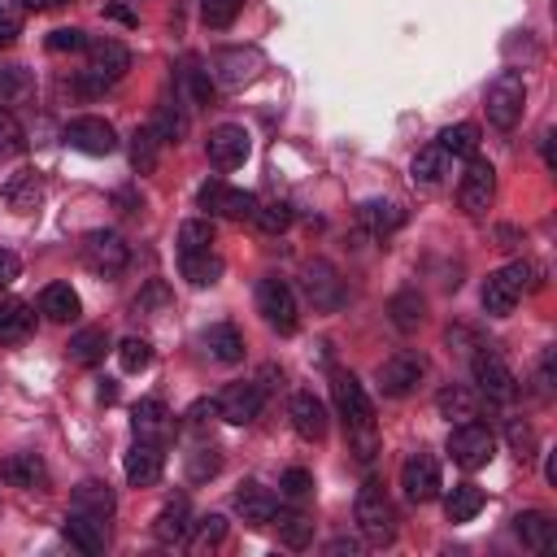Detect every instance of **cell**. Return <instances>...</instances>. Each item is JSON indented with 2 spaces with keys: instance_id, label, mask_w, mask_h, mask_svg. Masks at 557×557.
Listing matches in <instances>:
<instances>
[{
  "instance_id": "obj_1",
  "label": "cell",
  "mask_w": 557,
  "mask_h": 557,
  "mask_svg": "<svg viewBox=\"0 0 557 557\" xmlns=\"http://www.w3.org/2000/svg\"><path fill=\"white\" fill-rule=\"evenodd\" d=\"M535 287H540V265H531V261H509V265H500V270L487 274V283H483V309H487L492 318H509L513 305H518L527 292H535Z\"/></svg>"
},
{
  "instance_id": "obj_2",
  "label": "cell",
  "mask_w": 557,
  "mask_h": 557,
  "mask_svg": "<svg viewBox=\"0 0 557 557\" xmlns=\"http://www.w3.org/2000/svg\"><path fill=\"white\" fill-rule=\"evenodd\" d=\"M352 513H357V527H361V535L370 544H387L396 535V513H392V500H387V492H383L379 479H366L361 483Z\"/></svg>"
},
{
  "instance_id": "obj_3",
  "label": "cell",
  "mask_w": 557,
  "mask_h": 557,
  "mask_svg": "<svg viewBox=\"0 0 557 557\" xmlns=\"http://www.w3.org/2000/svg\"><path fill=\"white\" fill-rule=\"evenodd\" d=\"M131 70V52L117 39H87V70H83V91H104Z\"/></svg>"
},
{
  "instance_id": "obj_4",
  "label": "cell",
  "mask_w": 557,
  "mask_h": 557,
  "mask_svg": "<svg viewBox=\"0 0 557 557\" xmlns=\"http://www.w3.org/2000/svg\"><path fill=\"white\" fill-rule=\"evenodd\" d=\"M522 104H527V78L518 70H500L492 83H487V96H483V109H487V122L509 131L518 117H522Z\"/></svg>"
},
{
  "instance_id": "obj_5",
  "label": "cell",
  "mask_w": 557,
  "mask_h": 557,
  "mask_svg": "<svg viewBox=\"0 0 557 557\" xmlns=\"http://www.w3.org/2000/svg\"><path fill=\"white\" fill-rule=\"evenodd\" d=\"M78 257H83V265H87L91 274H100V278H117V274L126 270V261H131L126 239H122L117 231H87L83 244H78Z\"/></svg>"
},
{
  "instance_id": "obj_6",
  "label": "cell",
  "mask_w": 557,
  "mask_h": 557,
  "mask_svg": "<svg viewBox=\"0 0 557 557\" xmlns=\"http://www.w3.org/2000/svg\"><path fill=\"white\" fill-rule=\"evenodd\" d=\"M257 313L265 318V326H274L278 335H292L300 313H296V292L278 278V274H265L257 283Z\"/></svg>"
},
{
  "instance_id": "obj_7",
  "label": "cell",
  "mask_w": 557,
  "mask_h": 557,
  "mask_svg": "<svg viewBox=\"0 0 557 557\" xmlns=\"http://www.w3.org/2000/svg\"><path fill=\"white\" fill-rule=\"evenodd\" d=\"M492 453H496V435L483 426V422H457L453 431H448V457L461 466V470H483L487 461H492Z\"/></svg>"
},
{
  "instance_id": "obj_8",
  "label": "cell",
  "mask_w": 557,
  "mask_h": 557,
  "mask_svg": "<svg viewBox=\"0 0 557 557\" xmlns=\"http://www.w3.org/2000/svg\"><path fill=\"white\" fill-rule=\"evenodd\" d=\"M492 200H496V170H492V161L470 157V165H466V174L457 183V205H461V213L483 218L492 209Z\"/></svg>"
},
{
  "instance_id": "obj_9",
  "label": "cell",
  "mask_w": 557,
  "mask_h": 557,
  "mask_svg": "<svg viewBox=\"0 0 557 557\" xmlns=\"http://www.w3.org/2000/svg\"><path fill=\"white\" fill-rule=\"evenodd\" d=\"M440 487H444L440 483V461L431 453H409L400 461V492H405V500L426 505V500L440 496Z\"/></svg>"
},
{
  "instance_id": "obj_10",
  "label": "cell",
  "mask_w": 557,
  "mask_h": 557,
  "mask_svg": "<svg viewBox=\"0 0 557 557\" xmlns=\"http://www.w3.org/2000/svg\"><path fill=\"white\" fill-rule=\"evenodd\" d=\"M196 200H200V209L222 213V218H235V222H252V213H257V196L252 191H239V187H226L222 178L200 183Z\"/></svg>"
},
{
  "instance_id": "obj_11",
  "label": "cell",
  "mask_w": 557,
  "mask_h": 557,
  "mask_svg": "<svg viewBox=\"0 0 557 557\" xmlns=\"http://www.w3.org/2000/svg\"><path fill=\"white\" fill-rule=\"evenodd\" d=\"M470 370H474V383H479V392L487 400H509L518 392V379H513V370L505 366V357L496 348H479Z\"/></svg>"
},
{
  "instance_id": "obj_12",
  "label": "cell",
  "mask_w": 557,
  "mask_h": 557,
  "mask_svg": "<svg viewBox=\"0 0 557 557\" xmlns=\"http://www.w3.org/2000/svg\"><path fill=\"white\" fill-rule=\"evenodd\" d=\"M261 405H265L261 383H226V387L218 392V400H213L218 418L231 422V426H248V422L261 413Z\"/></svg>"
},
{
  "instance_id": "obj_13",
  "label": "cell",
  "mask_w": 557,
  "mask_h": 557,
  "mask_svg": "<svg viewBox=\"0 0 557 557\" xmlns=\"http://www.w3.org/2000/svg\"><path fill=\"white\" fill-rule=\"evenodd\" d=\"M331 396H335V409H339L344 426H370L374 422V405H370V396H366V387H361L357 374L339 370L331 379Z\"/></svg>"
},
{
  "instance_id": "obj_14",
  "label": "cell",
  "mask_w": 557,
  "mask_h": 557,
  "mask_svg": "<svg viewBox=\"0 0 557 557\" xmlns=\"http://www.w3.org/2000/svg\"><path fill=\"white\" fill-rule=\"evenodd\" d=\"M248 148H252L248 131H244V126H235V122L213 126V131H209V139H205V157H209L218 170H235V165H244V161H248Z\"/></svg>"
},
{
  "instance_id": "obj_15",
  "label": "cell",
  "mask_w": 557,
  "mask_h": 557,
  "mask_svg": "<svg viewBox=\"0 0 557 557\" xmlns=\"http://www.w3.org/2000/svg\"><path fill=\"white\" fill-rule=\"evenodd\" d=\"M422 374H426V361L418 352H396V357H387L379 366V392L392 396V400H400V396H409L418 387Z\"/></svg>"
},
{
  "instance_id": "obj_16",
  "label": "cell",
  "mask_w": 557,
  "mask_h": 557,
  "mask_svg": "<svg viewBox=\"0 0 557 557\" xmlns=\"http://www.w3.org/2000/svg\"><path fill=\"white\" fill-rule=\"evenodd\" d=\"M65 144L87 152V157H109L117 148V131L104 122V117H74L65 126Z\"/></svg>"
},
{
  "instance_id": "obj_17",
  "label": "cell",
  "mask_w": 557,
  "mask_h": 557,
  "mask_svg": "<svg viewBox=\"0 0 557 557\" xmlns=\"http://www.w3.org/2000/svg\"><path fill=\"white\" fill-rule=\"evenodd\" d=\"M305 296H309L313 309H322V313H331V309L344 305V278L335 274L331 261H309V265H305Z\"/></svg>"
},
{
  "instance_id": "obj_18",
  "label": "cell",
  "mask_w": 557,
  "mask_h": 557,
  "mask_svg": "<svg viewBox=\"0 0 557 557\" xmlns=\"http://www.w3.org/2000/svg\"><path fill=\"white\" fill-rule=\"evenodd\" d=\"M122 470H126V483L152 487V483L161 479V470H165V448H161V440H135L131 453H126V461H122Z\"/></svg>"
},
{
  "instance_id": "obj_19",
  "label": "cell",
  "mask_w": 557,
  "mask_h": 557,
  "mask_svg": "<svg viewBox=\"0 0 557 557\" xmlns=\"http://www.w3.org/2000/svg\"><path fill=\"white\" fill-rule=\"evenodd\" d=\"M287 413H292V426H296V435L300 440H309V444H318V440H326V405L313 396V392H296L292 396V405H287Z\"/></svg>"
},
{
  "instance_id": "obj_20",
  "label": "cell",
  "mask_w": 557,
  "mask_h": 557,
  "mask_svg": "<svg viewBox=\"0 0 557 557\" xmlns=\"http://www.w3.org/2000/svg\"><path fill=\"white\" fill-rule=\"evenodd\" d=\"M213 70H218V78H222L226 87H244V83L257 78L261 52H257V48H222V52L213 57Z\"/></svg>"
},
{
  "instance_id": "obj_21",
  "label": "cell",
  "mask_w": 557,
  "mask_h": 557,
  "mask_svg": "<svg viewBox=\"0 0 557 557\" xmlns=\"http://www.w3.org/2000/svg\"><path fill=\"white\" fill-rule=\"evenodd\" d=\"M0 479H9L13 487H30V492H44L48 487V466L39 453H13L0 461Z\"/></svg>"
},
{
  "instance_id": "obj_22",
  "label": "cell",
  "mask_w": 557,
  "mask_h": 557,
  "mask_svg": "<svg viewBox=\"0 0 557 557\" xmlns=\"http://www.w3.org/2000/svg\"><path fill=\"white\" fill-rule=\"evenodd\" d=\"M152 535L157 544H183L191 535V509H187V496H174L161 505V513L152 518Z\"/></svg>"
},
{
  "instance_id": "obj_23",
  "label": "cell",
  "mask_w": 557,
  "mask_h": 557,
  "mask_svg": "<svg viewBox=\"0 0 557 557\" xmlns=\"http://www.w3.org/2000/svg\"><path fill=\"white\" fill-rule=\"evenodd\" d=\"M65 540L74 544V548H83V553H104V544H109V527L100 522V518H91V513H78V509H70L65 513Z\"/></svg>"
},
{
  "instance_id": "obj_24",
  "label": "cell",
  "mask_w": 557,
  "mask_h": 557,
  "mask_svg": "<svg viewBox=\"0 0 557 557\" xmlns=\"http://www.w3.org/2000/svg\"><path fill=\"white\" fill-rule=\"evenodd\" d=\"M70 509H78V513H91V518L109 522V518H113V509H117V496H113V487H109V483H100V479H83V483L74 487V496H70Z\"/></svg>"
},
{
  "instance_id": "obj_25",
  "label": "cell",
  "mask_w": 557,
  "mask_h": 557,
  "mask_svg": "<svg viewBox=\"0 0 557 557\" xmlns=\"http://www.w3.org/2000/svg\"><path fill=\"white\" fill-rule=\"evenodd\" d=\"M513 535H518L527 548H535V553H553V544H557V522H553L544 509H527V513L513 518Z\"/></svg>"
},
{
  "instance_id": "obj_26",
  "label": "cell",
  "mask_w": 557,
  "mask_h": 557,
  "mask_svg": "<svg viewBox=\"0 0 557 557\" xmlns=\"http://www.w3.org/2000/svg\"><path fill=\"white\" fill-rule=\"evenodd\" d=\"M39 313H44L48 322H74V318L83 313V300H78V292H74L70 283H48V287L39 292Z\"/></svg>"
},
{
  "instance_id": "obj_27",
  "label": "cell",
  "mask_w": 557,
  "mask_h": 557,
  "mask_svg": "<svg viewBox=\"0 0 557 557\" xmlns=\"http://www.w3.org/2000/svg\"><path fill=\"white\" fill-rule=\"evenodd\" d=\"M200 344H205V352H209L213 361H222V366H235V361H244V335H239L231 322H218V326H209V331L200 335Z\"/></svg>"
},
{
  "instance_id": "obj_28",
  "label": "cell",
  "mask_w": 557,
  "mask_h": 557,
  "mask_svg": "<svg viewBox=\"0 0 557 557\" xmlns=\"http://www.w3.org/2000/svg\"><path fill=\"white\" fill-rule=\"evenodd\" d=\"M131 426H135V440H165V431H170V409H165V400H157V396L139 400V405L131 409Z\"/></svg>"
},
{
  "instance_id": "obj_29",
  "label": "cell",
  "mask_w": 557,
  "mask_h": 557,
  "mask_svg": "<svg viewBox=\"0 0 557 557\" xmlns=\"http://www.w3.org/2000/svg\"><path fill=\"white\" fill-rule=\"evenodd\" d=\"M178 270L191 287H213L222 278V257L213 248H200V252H178Z\"/></svg>"
},
{
  "instance_id": "obj_30",
  "label": "cell",
  "mask_w": 557,
  "mask_h": 557,
  "mask_svg": "<svg viewBox=\"0 0 557 557\" xmlns=\"http://www.w3.org/2000/svg\"><path fill=\"white\" fill-rule=\"evenodd\" d=\"M235 509L244 513V522H252V527H265L270 518H274V509H278V500L261 487V483H244L239 492H235Z\"/></svg>"
},
{
  "instance_id": "obj_31",
  "label": "cell",
  "mask_w": 557,
  "mask_h": 557,
  "mask_svg": "<svg viewBox=\"0 0 557 557\" xmlns=\"http://www.w3.org/2000/svg\"><path fill=\"white\" fill-rule=\"evenodd\" d=\"M270 527L278 531V540H283L287 548H309V540H313V522H309L300 509H274Z\"/></svg>"
},
{
  "instance_id": "obj_32",
  "label": "cell",
  "mask_w": 557,
  "mask_h": 557,
  "mask_svg": "<svg viewBox=\"0 0 557 557\" xmlns=\"http://www.w3.org/2000/svg\"><path fill=\"white\" fill-rule=\"evenodd\" d=\"M435 409H440L448 422H470V418H479V400H474V392L461 387V383L444 387V392L435 396Z\"/></svg>"
},
{
  "instance_id": "obj_33",
  "label": "cell",
  "mask_w": 557,
  "mask_h": 557,
  "mask_svg": "<svg viewBox=\"0 0 557 557\" xmlns=\"http://www.w3.org/2000/svg\"><path fill=\"white\" fill-rule=\"evenodd\" d=\"M35 326V313L26 300H0V344H13V339H26Z\"/></svg>"
},
{
  "instance_id": "obj_34",
  "label": "cell",
  "mask_w": 557,
  "mask_h": 557,
  "mask_svg": "<svg viewBox=\"0 0 557 557\" xmlns=\"http://www.w3.org/2000/svg\"><path fill=\"white\" fill-rule=\"evenodd\" d=\"M387 313H392L396 331H418V326H422V318H426V300L409 287V292H396V296L387 300Z\"/></svg>"
},
{
  "instance_id": "obj_35",
  "label": "cell",
  "mask_w": 557,
  "mask_h": 557,
  "mask_svg": "<svg viewBox=\"0 0 557 557\" xmlns=\"http://www.w3.org/2000/svg\"><path fill=\"white\" fill-rule=\"evenodd\" d=\"M165 144H178L183 135H187V117L178 113V100H170V96H161L157 100V109H152V122H148Z\"/></svg>"
},
{
  "instance_id": "obj_36",
  "label": "cell",
  "mask_w": 557,
  "mask_h": 557,
  "mask_svg": "<svg viewBox=\"0 0 557 557\" xmlns=\"http://www.w3.org/2000/svg\"><path fill=\"white\" fill-rule=\"evenodd\" d=\"M448 152L440 148V144H426V148H418V157H413V183H422V187H431V183H440L444 174H448Z\"/></svg>"
},
{
  "instance_id": "obj_37",
  "label": "cell",
  "mask_w": 557,
  "mask_h": 557,
  "mask_svg": "<svg viewBox=\"0 0 557 557\" xmlns=\"http://www.w3.org/2000/svg\"><path fill=\"white\" fill-rule=\"evenodd\" d=\"M104 348H109V335H104L100 326H87V331H78V335L65 344V352H70L74 366H96V361L104 357Z\"/></svg>"
},
{
  "instance_id": "obj_38",
  "label": "cell",
  "mask_w": 557,
  "mask_h": 557,
  "mask_svg": "<svg viewBox=\"0 0 557 557\" xmlns=\"http://www.w3.org/2000/svg\"><path fill=\"white\" fill-rule=\"evenodd\" d=\"M479 509H483V487H474V483H457V487L444 496L448 522H470Z\"/></svg>"
},
{
  "instance_id": "obj_39",
  "label": "cell",
  "mask_w": 557,
  "mask_h": 557,
  "mask_svg": "<svg viewBox=\"0 0 557 557\" xmlns=\"http://www.w3.org/2000/svg\"><path fill=\"white\" fill-rule=\"evenodd\" d=\"M435 144H440L448 157H474V148H479V126H474V122H457V126H444Z\"/></svg>"
},
{
  "instance_id": "obj_40",
  "label": "cell",
  "mask_w": 557,
  "mask_h": 557,
  "mask_svg": "<svg viewBox=\"0 0 557 557\" xmlns=\"http://www.w3.org/2000/svg\"><path fill=\"white\" fill-rule=\"evenodd\" d=\"M157 144H161V135L152 126H139L131 135V165H135V174H152L157 170Z\"/></svg>"
},
{
  "instance_id": "obj_41",
  "label": "cell",
  "mask_w": 557,
  "mask_h": 557,
  "mask_svg": "<svg viewBox=\"0 0 557 557\" xmlns=\"http://www.w3.org/2000/svg\"><path fill=\"white\" fill-rule=\"evenodd\" d=\"M39 196H44V187H39V174H30V170L13 174V183H9V205H13L17 213H35Z\"/></svg>"
},
{
  "instance_id": "obj_42",
  "label": "cell",
  "mask_w": 557,
  "mask_h": 557,
  "mask_svg": "<svg viewBox=\"0 0 557 557\" xmlns=\"http://www.w3.org/2000/svg\"><path fill=\"white\" fill-rule=\"evenodd\" d=\"M361 222H366L374 235H387V231H396V226L405 222V213H400L396 205H387V200H366V205H361Z\"/></svg>"
},
{
  "instance_id": "obj_43",
  "label": "cell",
  "mask_w": 557,
  "mask_h": 557,
  "mask_svg": "<svg viewBox=\"0 0 557 557\" xmlns=\"http://www.w3.org/2000/svg\"><path fill=\"white\" fill-rule=\"evenodd\" d=\"M117 361H122V370L139 374V370L152 366V344H148L144 335H126V339L117 344Z\"/></svg>"
},
{
  "instance_id": "obj_44",
  "label": "cell",
  "mask_w": 557,
  "mask_h": 557,
  "mask_svg": "<svg viewBox=\"0 0 557 557\" xmlns=\"http://www.w3.org/2000/svg\"><path fill=\"white\" fill-rule=\"evenodd\" d=\"M218 470H222V453H218L213 444H200V448L187 453V479H191V483H205V479H213Z\"/></svg>"
},
{
  "instance_id": "obj_45",
  "label": "cell",
  "mask_w": 557,
  "mask_h": 557,
  "mask_svg": "<svg viewBox=\"0 0 557 557\" xmlns=\"http://www.w3.org/2000/svg\"><path fill=\"white\" fill-rule=\"evenodd\" d=\"M213 248V222L209 218H191L178 226V252H200Z\"/></svg>"
},
{
  "instance_id": "obj_46",
  "label": "cell",
  "mask_w": 557,
  "mask_h": 557,
  "mask_svg": "<svg viewBox=\"0 0 557 557\" xmlns=\"http://www.w3.org/2000/svg\"><path fill=\"white\" fill-rule=\"evenodd\" d=\"M30 91V74L22 65H0V109L17 104Z\"/></svg>"
},
{
  "instance_id": "obj_47",
  "label": "cell",
  "mask_w": 557,
  "mask_h": 557,
  "mask_svg": "<svg viewBox=\"0 0 557 557\" xmlns=\"http://www.w3.org/2000/svg\"><path fill=\"white\" fill-rule=\"evenodd\" d=\"M252 222H257L265 235H278V231H287V226H292V205H287V200H270V205H257Z\"/></svg>"
},
{
  "instance_id": "obj_48",
  "label": "cell",
  "mask_w": 557,
  "mask_h": 557,
  "mask_svg": "<svg viewBox=\"0 0 557 557\" xmlns=\"http://www.w3.org/2000/svg\"><path fill=\"white\" fill-rule=\"evenodd\" d=\"M239 9H244V0H200V17H205V26H213V30L231 26V22L239 17Z\"/></svg>"
},
{
  "instance_id": "obj_49",
  "label": "cell",
  "mask_w": 557,
  "mask_h": 557,
  "mask_svg": "<svg viewBox=\"0 0 557 557\" xmlns=\"http://www.w3.org/2000/svg\"><path fill=\"white\" fill-rule=\"evenodd\" d=\"M183 83L191 91L196 104H213V83H209V70H200V61H187L183 65Z\"/></svg>"
},
{
  "instance_id": "obj_50",
  "label": "cell",
  "mask_w": 557,
  "mask_h": 557,
  "mask_svg": "<svg viewBox=\"0 0 557 557\" xmlns=\"http://www.w3.org/2000/svg\"><path fill=\"white\" fill-rule=\"evenodd\" d=\"M22 148H26V139H22V126H17V117H13L9 109H0V161L17 157Z\"/></svg>"
},
{
  "instance_id": "obj_51",
  "label": "cell",
  "mask_w": 557,
  "mask_h": 557,
  "mask_svg": "<svg viewBox=\"0 0 557 557\" xmlns=\"http://www.w3.org/2000/svg\"><path fill=\"white\" fill-rule=\"evenodd\" d=\"M505 435H509V448H513V457H518V461L527 466V461L535 457V431H531L527 422H518V418H513Z\"/></svg>"
},
{
  "instance_id": "obj_52",
  "label": "cell",
  "mask_w": 557,
  "mask_h": 557,
  "mask_svg": "<svg viewBox=\"0 0 557 557\" xmlns=\"http://www.w3.org/2000/svg\"><path fill=\"white\" fill-rule=\"evenodd\" d=\"M278 492H283L287 500H305V496L313 492V474H309V470H300V466H292V470H283Z\"/></svg>"
},
{
  "instance_id": "obj_53",
  "label": "cell",
  "mask_w": 557,
  "mask_h": 557,
  "mask_svg": "<svg viewBox=\"0 0 557 557\" xmlns=\"http://www.w3.org/2000/svg\"><path fill=\"white\" fill-rule=\"evenodd\" d=\"M48 48H52V52H78V48H87V35H83L78 26H57V30L48 35Z\"/></svg>"
},
{
  "instance_id": "obj_54",
  "label": "cell",
  "mask_w": 557,
  "mask_h": 557,
  "mask_svg": "<svg viewBox=\"0 0 557 557\" xmlns=\"http://www.w3.org/2000/svg\"><path fill=\"white\" fill-rule=\"evenodd\" d=\"M191 531H196L200 544H222V535H226V518H222V513H205V518L191 522Z\"/></svg>"
},
{
  "instance_id": "obj_55",
  "label": "cell",
  "mask_w": 557,
  "mask_h": 557,
  "mask_svg": "<svg viewBox=\"0 0 557 557\" xmlns=\"http://www.w3.org/2000/svg\"><path fill=\"white\" fill-rule=\"evenodd\" d=\"M17 274H22V261H17V252L0 248V292H4V287H13V283H17Z\"/></svg>"
},
{
  "instance_id": "obj_56",
  "label": "cell",
  "mask_w": 557,
  "mask_h": 557,
  "mask_svg": "<svg viewBox=\"0 0 557 557\" xmlns=\"http://www.w3.org/2000/svg\"><path fill=\"white\" fill-rule=\"evenodd\" d=\"M17 30H22L17 13H13L9 4H0V48H4V44H13V39H17Z\"/></svg>"
},
{
  "instance_id": "obj_57",
  "label": "cell",
  "mask_w": 557,
  "mask_h": 557,
  "mask_svg": "<svg viewBox=\"0 0 557 557\" xmlns=\"http://www.w3.org/2000/svg\"><path fill=\"white\" fill-rule=\"evenodd\" d=\"M535 383H540V392H544V396L553 392V348L544 352V361H540V374H535Z\"/></svg>"
},
{
  "instance_id": "obj_58",
  "label": "cell",
  "mask_w": 557,
  "mask_h": 557,
  "mask_svg": "<svg viewBox=\"0 0 557 557\" xmlns=\"http://www.w3.org/2000/svg\"><path fill=\"white\" fill-rule=\"evenodd\" d=\"M326 553H331V557H344V553H348V557H357V553H361V544H357V540H331V544H326Z\"/></svg>"
},
{
  "instance_id": "obj_59",
  "label": "cell",
  "mask_w": 557,
  "mask_h": 557,
  "mask_svg": "<svg viewBox=\"0 0 557 557\" xmlns=\"http://www.w3.org/2000/svg\"><path fill=\"white\" fill-rule=\"evenodd\" d=\"M100 400H104V405L117 400V383H113V379H100Z\"/></svg>"
},
{
  "instance_id": "obj_60",
  "label": "cell",
  "mask_w": 557,
  "mask_h": 557,
  "mask_svg": "<svg viewBox=\"0 0 557 557\" xmlns=\"http://www.w3.org/2000/svg\"><path fill=\"white\" fill-rule=\"evenodd\" d=\"M22 4H26V9H52L57 0H22Z\"/></svg>"
}]
</instances>
